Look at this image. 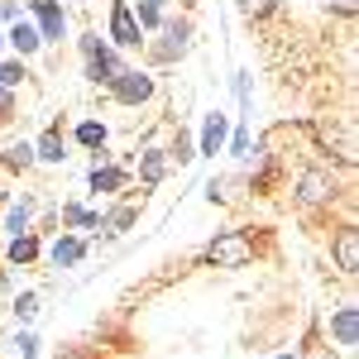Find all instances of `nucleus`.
Segmentation results:
<instances>
[{
	"instance_id": "f257e3e1",
	"label": "nucleus",
	"mask_w": 359,
	"mask_h": 359,
	"mask_svg": "<svg viewBox=\"0 0 359 359\" xmlns=\"http://www.w3.org/2000/svg\"><path fill=\"white\" fill-rule=\"evenodd\" d=\"M249 259H254V240L245 230H221L206 245V264H216V269H245Z\"/></svg>"
},
{
	"instance_id": "f03ea898",
	"label": "nucleus",
	"mask_w": 359,
	"mask_h": 359,
	"mask_svg": "<svg viewBox=\"0 0 359 359\" xmlns=\"http://www.w3.org/2000/svg\"><path fill=\"white\" fill-rule=\"evenodd\" d=\"M82 57H86V77H91V82L111 86L115 77H120V57H115L111 48H101L96 34H86V39H82Z\"/></svg>"
},
{
	"instance_id": "7ed1b4c3",
	"label": "nucleus",
	"mask_w": 359,
	"mask_h": 359,
	"mask_svg": "<svg viewBox=\"0 0 359 359\" xmlns=\"http://www.w3.org/2000/svg\"><path fill=\"white\" fill-rule=\"evenodd\" d=\"M111 96L120 106H139V101L154 96V77L149 72H135V67H120V77L111 82Z\"/></svg>"
},
{
	"instance_id": "20e7f679",
	"label": "nucleus",
	"mask_w": 359,
	"mask_h": 359,
	"mask_svg": "<svg viewBox=\"0 0 359 359\" xmlns=\"http://www.w3.org/2000/svg\"><path fill=\"white\" fill-rule=\"evenodd\" d=\"M111 39L120 43V48H135L139 39H144V29H139L135 10H130L125 0H115V5H111Z\"/></svg>"
},
{
	"instance_id": "39448f33",
	"label": "nucleus",
	"mask_w": 359,
	"mask_h": 359,
	"mask_svg": "<svg viewBox=\"0 0 359 359\" xmlns=\"http://www.w3.org/2000/svg\"><path fill=\"white\" fill-rule=\"evenodd\" d=\"M230 139V120L221 111L206 115V125H201V139H196V154H221V144Z\"/></svg>"
},
{
	"instance_id": "423d86ee",
	"label": "nucleus",
	"mask_w": 359,
	"mask_h": 359,
	"mask_svg": "<svg viewBox=\"0 0 359 359\" xmlns=\"http://www.w3.org/2000/svg\"><path fill=\"white\" fill-rule=\"evenodd\" d=\"M25 5L39 15V39H62V10H57V0H25Z\"/></svg>"
},
{
	"instance_id": "0eeeda50",
	"label": "nucleus",
	"mask_w": 359,
	"mask_h": 359,
	"mask_svg": "<svg viewBox=\"0 0 359 359\" xmlns=\"http://www.w3.org/2000/svg\"><path fill=\"white\" fill-rule=\"evenodd\" d=\"M331 192H335V177H331V172H321V168L302 172V182H297V196H302L306 206H311V201H326Z\"/></svg>"
},
{
	"instance_id": "6e6552de",
	"label": "nucleus",
	"mask_w": 359,
	"mask_h": 359,
	"mask_svg": "<svg viewBox=\"0 0 359 359\" xmlns=\"http://www.w3.org/2000/svg\"><path fill=\"white\" fill-rule=\"evenodd\" d=\"M335 264H340V273H355L359 269V230L355 225H345L335 235Z\"/></svg>"
},
{
	"instance_id": "1a4fd4ad",
	"label": "nucleus",
	"mask_w": 359,
	"mask_h": 359,
	"mask_svg": "<svg viewBox=\"0 0 359 359\" xmlns=\"http://www.w3.org/2000/svg\"><path fill=\"white\" fill-rule=\"evenodd\" d=\"M331 335L340 340V345H355L359 340V311L355 306H340V311L331 316Z\"/></svg>"
},
{
	"instance_id": "9d476101",
	"label": "nucleus",
	"mask_w": 359,
	"mask_h": 359,
	"mask_svg": "<svg viewBox=\"0 0 359 359\" xmlns=\"http://www.w3.org/2000/svg\"><path fill=\"white\" fill-rule=\"evenodd\" d=\"M187 53V25H168V39L154 48V57L158 62H172V57H182Z\"/></svg>"
},
{
	"instance_id": "9b49d317",
	"label": "nucleus",
	"mask_w": 359,
	"mask_h": 359,
	"mask_svg": "<svg viewBox=\"0 0 359 359\" xmlns=\"http://www.w3.org/2000/svg\"><path fill=\"white\" fill-rule=\"evenodd\" d=\"M316 135H321V144H335V154H340L345 163H355V135H350V125H345V130H331V125H321Z\"/></svg>"
},
{
	"instance_id": "f8f14e48",
	"label": "nucleus",
	"mask_w": 359,
	"mask_h": 359,
	"mask_svg": "<svg viewBox=\"0 0 359 359\" xmlns=\"http://www.w3.org/2000/svg\"><path fill=\"white\" fill-rule=\"evenodd\" d=\"M10 48H15V53H39V48H43V39H39V29L34 25H25V20H20V25L10 29Z\"/></svg>"
},
{
	"instance_id": "ddd939ff",
	"label": "nucleus",
	"mask_w": 359,
	"mask_h": 359,
	"mask_svg": "<svg viewBox=\"0 0 359 359\" xmlns=\"http://www.w3.org/2000/svg\"><path fill=\"white\" fill-rule=\"evenodd\" d=\"M82 254H86V245H82V240L62 235V240L53 245V264H57V269H72V264H82Z\"/></svg>"
},
{
	"instance_id": "4468645a",
	"label": "nucleus",
	"mask_w": 359,
	"mask_h": 359,
	"mask_svg": "<svg viewBox=\"0 0 359 359\" xmlns=\"http://www.w3.org/2000/svg\"><path fill=\"white\" fill-rule=\"evenodd\" d=\"M163 168H168V158H163V149H149L144 158H139V177L154 187V182H163Z\"/></svg>"
},
{
	"instance_id": "2eb2a0df",
	"label": "nucleus",
	"mask_w": 359,
	"mask_h": 359,
	"mask_svg": "<svg viewBox=\"0 0 359 359\" xmlns=\"http://www.w3.org/2000/svg\"><path fill=\"white\" fill-rule=\"evenodd\" d=\"M34 154H39V158H43V163H62V130H48V135L39 139V144H34Z\"/></svg>"
},
{
	"instance_id": "dca6fc26",
	"label": "nucleus",
	"mask_w": 359,
	"mask_h": 359,
	"mask_svg": "<svg viewBox=\"0 0 359 359\" xmlns=\"http://www.w3.org/2000/svg\"><path fill=\"white\" fill-rule=\"evenodd\" d=\"M34 254H39V240L34 235H15L10 240V264H29Z\"/></svg>"
},
{
	"instance_id": "f3484780",
	"label": "nucleus",
	"mask_w": 359,
	"mask_h": 359,
	"mask_svg": "<svg viewBox=\"0 0 359 359\" xmlns=\"http://www.w3.org/2000/svg\"><path fill=\"white\" fill-rule=\"evenodd\" d=\"M91 187H96V192H120V187H125V172H115V168H96V172H91Z\"/></svg>"
},
{
	"instance_id": "a211bd4d",
	"label": "nucleus",
	"mask_w": 359,
	"mask_h": 359,
	"mask_svg": "<svg viewBox=\"0 0 359 359\" xmlns=\"http://www.w3.org/2000/svg\"><path fill=\"white\" fill-rule=\"evenodd\" d=\"M77 144H86V149H101V144H106V125H96V120L77 125Z\"/></svg>"
},
{
	"instance_id": "6ab92c4d",
	"label": "nucleus",
	"mask_w": 359,
	"mask_h": 359,
	"mask_svg": "<svg viewBox=\"0 0 359 359\" xmlns=\"http://www.w3.org/2000/svg\"><path fill=\"white\" fill-rule=\"evenodd\" d=\"M125 225H135V206H120V211H111V216L101 221V230H111V235H120Z\"/></svg>"
},
{
	"instance_id": "aec40b11",
	"label": "nucleus",
	"mask_w": 359,
	"mask_h": 359,
	"mask_svg": "<svg viewBox=\"0 0 359 359\" xmlns=\"http://www.w3.org/2000/svg\"><path fill=\"white\" fill-rule=\"evenodd\" d=\"M5 163L10 168H29L34 163V144H10V149H5Z\"/></svg>"
},
{
	"instance_id": "412c9836",
	"label": "nucleus",
	"mask_w": 359,
	"mask_h": 359,
	"mask_svg": "<svg viewBox=\"0 0 359 359\" xmlns=\"http://www.w3.org/2000/svg\"><path fill=\"white\" fill-rule=\"evenodd\" d=\"M62 221L77 225V230H91V225H101V216H91V211H82V206H67V211H62Z\"/></svg>"
},
{
	"instance_id": "4be33fe9",
	"label": "nucleus",
	"mask_w": 359,
	"mask_h": 359,
	"mask_svg": "<svg viewBox=\"0 0 359 359\" xmlns=\"http://www.w3.org/2000/svg\"><path fill=\"white\" fill-rule=\"evenodd\" d=\"M139 29H158V20H163V15H158V0H139Z\"/></svg>"
},
{
	"instance_id": "5701e85b",
	"label": "nucleus",
	"mask_w": 359,
	"mask_h": 359,
	"mask_svg": "<svg viewBox=\"0 0 359 359\" xmlns=\"http://www.w3.org/2000/svg\"><path fill=\"white\" fill-rule=\"evenodd\" d=\"M29 72H25V62H0V86L10 91V86H20Z\"/></svg>"
},
{
	"instance_id": "b1692460",
	"label": "nucleus",
	"mask_w": 359,
	"mask_h": 359,
	"mask_svg": "<svg viewBox=\"0 0 359 359\" xmlns=\"http://www.w3.org/2000/svg\"><path fill=\"white\" fill-rule=\"evenodd\" d=\"M240 10L249 20H264V15H273V0H240Z\"/></svg>"
},
{
	"instance_id": "393cba45",
	"label": "nucleus",
	"mask_w": 359,
	"mask_h": 359,
	"mask_svg": "<svg viewBox=\"0 0 359 359\" xmlns=\"http://www.w3.org/2000/svg\"><path fill=\"white\" fill-rule=\"evenodd\" d=\"M172 158H177V163H192V158H196V149H192V139H187V135H177V144H172Z\"/></svg>"
},
{
	"instance_id": "a878e982",
	"label": "nucleus",
	"mask_w": 359,
	"mask_h": 359,
	"mask_svg": "<svg viewBox=\"0 0 359 359\" xmlns=\"http://www.w3.org/2000/svg\"><path fill=\"white\" fill-rule=\"evenodd\" d=\"M34 311H39V302H34V292H25V297L15 302V316H20V321H29Z\"/></svg>"
},
{
	"instance_id": "bb28decb",
	"label": "nucleus",
	"mask_w": 359,
	"mask_h": 359,
	"mask_svg": "<svg viewBox=\"0 0 359 359\" xmlns=\"http://www.w3.org/2000/svg\"><path fill=\"white\" fill-rule=\"evenodd\" d=\"M29 211H34V206H29V201H25V206H15V211H10V221H5V225H10V230H25Z\"/></svg>"
},
{
	"instance_id": "cd10ccee",
	"label": "nucleus",
	"mask_w": 359,
	"mask_h": 359,
	"mask_svg": "<svg viewBox=\"0 0 359 359\" xmlns=\"http://www.w3.org/2000/svg\"><path fill=\"white\" fill-rule=\"evenodd\" d=\"M230 154H240V158L249 154V135H245V130H235V135H230Z\"/></svg>"
},
{
	"instance_id": "c85d7f7f",
	"label": "nucleus",
	"mask_w": 359,
	"mask_h": 359,
	"mask_svg": "<svg viewBox=\"0 0 359 359\" xmlns=\"http://www.w3.org/2000/svg\"><path fill=\"white\" fill-rule=\"evenodd\" d=\"M10 115H15V101H10V91H5V86H0V125H5V120H10Z\"/></svg>"
},
{
	"instance_id": "c756f323",
	"label": "nucleus",
	"mask_w": 359,
	"mask_h": 359,
	"mask_svg": "<svg viewBox=\"0 0 359 359\" xmlns=\"http://www.w3.org/2000/svg\"><path fill=\"white\" fill-rule=\"evenodd\" d=\"M15 345H20V355H25V359H34V350H39V340H34V335H20Z\"/></svg>"
},
{
	"instance_id": "7c9ffc66",
	"label": "nucleus",
	"mask_w": 359,
	"mask_h": 359,
	"mask_svg": "<svg viewBox=\"0 0 359 359\" xmlns=\"http://www.w3.org/2000/svg\"><path fill=\"white\" fill-rule=\"evenodd\" d=\"M331 10H335V15H355L359 0H331Z\"/></svg>"
},
{
	"instance_id": "2f4dec72",
	"label": "nucleus",
	"mask_w": 359,
	"mask_h": 359,
	"mask_svg": "<svg viewBox=\"0 0 359 359\" xmlns=\"http://www.w3.org/2000/svg\"><path fill=\"white\" fill-rule=\"evenodd\" d=\"M306 359H326V345H321L316 335H311V345H306Z\"/></svg>"
},
{
	"instance_id": "473e14b6",
	"label": "nucleus",
	"mask_w": 359,
	"mask_h": 359,
	"mask_svg": "<svg viewBox=\"0 0 359 359\" xmlns=\"http://www.w3.org/2000/svg\"><path fill=\"white\" fill-rule=\"evenodd\" d=\"M20 10H15V0H0V20H15Z\"/></svg>"
},
{
	"instance_id": "72a5a7b5",
	"label": "nucleus",
	"mask_w": 359,
	"mask_h": 359,
	"mask_svg": "<svg viewBox=\"0 0 359 359\" xmlns=\"http://www.w3.org/2000/svg\"><path fill=\"white\" fill-rule=\"evenodd\" d=\"M273 359H297V355H273Z\"/></svg>"
},
{
	"instance_id": "f704fd0d",
	"label": "nucleus",
	"mask_w": 359,
	"mask_h": 359,
	"mask_svg": "<svg viewBox=\"0 0 359 359\" xmlns=\"http://www.w3.org/2000/svg\"><path fill=\"white\" fill-rule=\"evenodd\" d=\"M0 43H5V39H0Z\"/></svg>"
}]
</instances>
